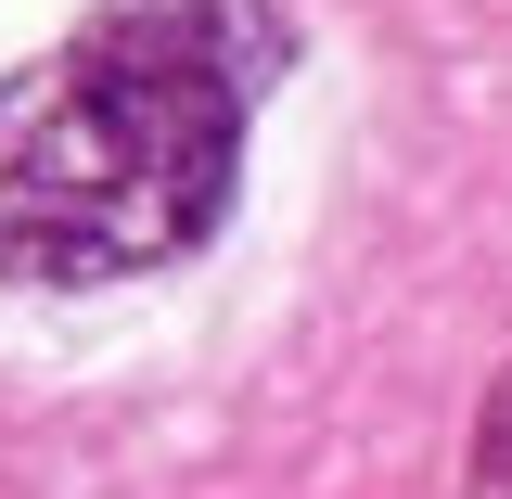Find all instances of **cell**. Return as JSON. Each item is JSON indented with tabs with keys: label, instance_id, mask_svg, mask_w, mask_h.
<instances>
[{
	"label": "cell",
	"instance_id": "6da1fadb",
	"mask_svg": "<svg viewBox=\"0 0 512 499\" xmlns=\"http://www.w3.org/2000/svg\"><path fill=\"white\" fill-rule=\"evenodd\" d=\"M256 39L218 0H116L0 77V282H141L231 218Z\"/></svg>",
	"mask_w": 512,
	"mask_h": 499
},
{
	"label": "cell",
	"instance_id": "7a4b0ae2",
	"mask_svg": "<svg viewBox=\"0 0 512 499\" xmlns=\"http://www.w3.org/2000/svg\"><path fill=\"white\" fill-rule=\"evenodd\" d=\"M474 499H512V372L487 397V423H474Z\"/></svg>",
	"mask_w": 512,
	"mask_h": 499
}]
</instances>
